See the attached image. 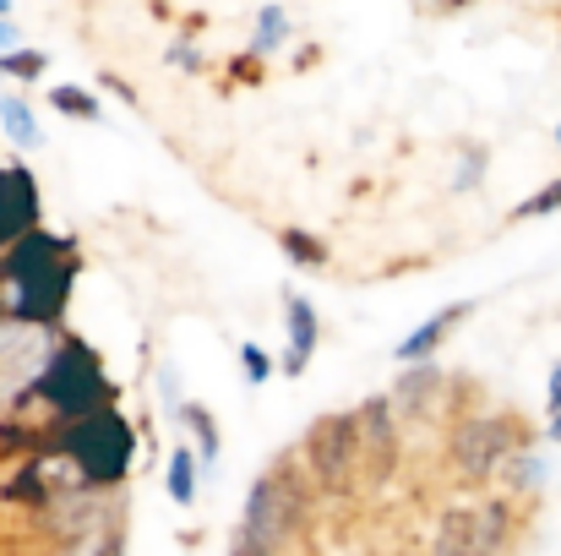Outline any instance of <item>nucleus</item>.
Here are the masks:
<instances>
[{
    "instance_id": "5",
    "label": "nucleus",
    "mask_w": 561,
    "mask_h": 556,
    "mask_svg": "<svg viewBox=\"0 0 561 556\" xmlns=\"http://www.w3.org/2000/svg\"><path fill=\"white\" fill-rule=\"evenodd\" d=\"M306 480L317 497H355V480H360V415L355 409H333V415H317L295 447Z\"/></svg>"
},
{
    "instance_id": "1",
    "label": "nucleus",
    "mask_w": 561,
    "mask_h": 556,
    "mask_svg": "<svg viewBox=\"0 0 561 556\" xmlns=\"http://www.w3.org/2000/svg\"><path fill=\"white\" fill-rule=\"evenodd\" d=\"M82 279V251L71 235L33 229L0 257V322L55 333L66 322L71 290Z\"/></svg>"
},
{
    "instance_id": "27",
    "label": "nucleus",
    "mask_w": 561,
    "mask_h": 556,
    "mask_svg": "<svg viewBox=\"0 0 561 556\" xmlns=\"http://www.w3.org/2000/svg\"><path fill=\"white\" fill-rule=\"evenodd\" d=\"M546 409H551V415H561V361L551 366V382H546Z\"/></svg>"
},
{
    "instance_id": "4",
    "label": "nucleus",
    "mask_w": 561,
    "mask_h": 556,
    "mask_svg": "<svg viewBox=\"0 0 561 556\" xmlns=\"http://www.w3.org/2000/svg\"><path fill=\"white\" fill-rule=\"evenodd\" d=\"M49 458H60L71 469L77 486L110 497L121 491V480L131 475V458H137V431L121 409H99L77 425H55V447Z\"/></svg>"
},
{
    "instance_id": "20",
    "label": "nucleus",
    "mask_w": 561,
    "mask_h": 556,
    "mask_svg": "<svg viewBox=\"0 0 561 556\" xmlns=\"http://www.w3.org/2000/svg\"><path fill=\"white\" fill-rule=\"evenodd\" d=\"M485 164H491V154L485 148H463V159H458V175H453V191H474L480 185V175H485Z\"/></svg>"
},
{
    "instance_id": "9",
    "label": "nucleus",
    "mask_w": 561,
    "mask_h": 556,
    "mask_svg": "<svg viewBox=\"0 0 561 556\" xmlns=\"http://www.w3.org/2000/svg\"><path fill=\"white\" fill-rule=\"evenodd\" d=\"M284 333H289V350H284V376H306L311 366V355H317V344H322V322H317V306H311V295H300V290H284Z\"/></svg>"
},
{
    "instance_id": "13",
    "label": "nucleus",
    "mask_w": 561,
    "mask_h": 556,
    "mask_svg": "<svg viewBox=\"0 0 561 556\" xmlns=\"http://www.w3.org/2000/svg\"><path fill=\"white\" fill-rule=\"evenodd\" d=\"M436 387H442V366H409L387 398H392V409H398V415H420V409H425V398H431Z\"/></svg>"
},
{
    "instance_id": "7",
    "label": "nucleus",
    "mask_w": 561,
    "mask_h": 556,
    "mask_svg": "<svg viewBox=\"0 0 561 556\" xmlns=\"http://www.w3.org/2000/svg\"><path fill=\"white\" fill-rule=\"evenodd\" d=\"M355 415H360V480L387 486L392 469H398V409H392L387 393H376Z\"/></svg>"
},
{
    "instance_id": "31",
    "label": "nucleus",
    "mask_w": 561,
    "mask_h": 556,
    "mask_svg": "<svg viewBox=\"0 0 561 556\" xmlns=\"http://www.w3.org/2000/svg\"><path fill=\"white\" fill-rule=\"evenodd\" d=\"M557 148H561V121H557Z\"/></svg>"
},
{
    "instance_id": "2",
    "label": "nucleus",
    "mask_w": 561,
    "mask_h": 556,
    "mask_svg": "<svg viewBox=\"0 0 561 556\" xmlns=\"http://www.w3.org/2000/svg\"><path fill=\"white\" fill-rule=\"evenodd\" d=\"M115 398H121V387L104 376L99 350H93L88 339H77V333H60L55 350L38 361L33 382H22V387L11 393L5 420H16L22 409L44 404V409H49V425H77V420H88V415H99V409H115Z\"/></svg>"
},
{
    "instance_id": "16",
    "label": "nucleus",
    "mask_w": 561,
    "mask_h": 556,
    "mask_svg": "<svg viewBox=\"0 0 561 556\" xmlns=\"http://www.w3.org/2000/svg\"><path fill=\"white\" fill-rule=\"evenodd\" d=\"M289 44V11L278 5V0H267L262 11H256V38H251V55H278Z\"/></svg>"
},
{
    "instance_id": "18",
    "label": "nucleus",
    "mask_w": 561,
    "mask_h": 556,
    "mask_svg": "<svg viewBox=\"0 0 561 556\" xmlns=\"http://www.w3.org/2000/svg\"><path fill=\"white\" fill-rule=\"evenodd\" d=\"M49 71V55L44 49H11V55H0V77H11V82H38Z\"/></svg>"
},
{
    "instance_id": "23",
    "label": "nucleus",
    "mask_w": 561,
    "mask_h": 556,
    "mask_svg": "<svg viewBox=\"0 0 561 556\" xmlns=\"http://www.w3.org/2000/svg\"><path fill=\"white\" fill-rule=\"evenodd\" d=\"M224 77H234V82H245V88H262V55H229L224 60Z\"/></svg>"
},
{
    "instance_id": "14",
    "label": "nucleus",
    "mask_w": 561,
    "mask_h": 556,
    "mask_svg": "<svg viewBox=\"0 0 561 556\" xmlns=\"http://www.w3.org/2000/svg\"><path fill=\"white\" fill-rule=\"evenodd\" d=\"M164 491H170L181 508H191V502H196V491H202V464H196V453H191L186 442H175V447H170V464H164Z\"/></svg>"
},
{
    "instance_id": "15",
    "label": "nucleus",
    "mask_w": 561,
    "mask_h": 556,
    "mask_svg": "<svg viewBox=\"0 0 561 556\" xmlns=\"http://www.w3.org/2000/svg\"><path fill=\"white\" fill-rule=\"evenodd\" d=\"M181 425L196 436V464H202V475H207V469L218 464V420H213V409H207V404H196V398H186Z\"/></svg>"
},
{
    "instance_id": "28",
    "label": "nucleus",
    "mask_w": 561,
    "mask_h": 556,
    "mask_svg": "<svg viewBox=\"0 0 561 556\" xmlns=\"http://www.w3.org/2000/svg\"><path fill=\"white\" fill-rule=\"evenodd\" d=\"M229 556H278V552H267V546H256V541L234 535V541H229Z\"/></svg>"
},
{
    "instance_id": "30",
    "label": "nucleus",
    "mask_w": 561,
    "mask_h": 556,
    "mask_svg": "<svg viewBox=\"0 0 561 556\" xmlns=\"http://www.w3.org/2000/svg\"><path fill=\"white\" fill-rule=\"evenodd\" d=\"M551 436H557V442H561V415H551Z\"/></svg>"
},
{
    "instance_id": "11",
    "label": "nucleus",
    "mask_w": 561,
    "mask_h": 556,
    "mask_svg": "<svg viewBox=\"0 0 561 556\" xmlns=\"http://www.w3.org/2000/svg\"><path fill=\"white\" fill-rule=\"evenodd\" d=\"M0 126H5V137H11L22 154H38V148H44L38 115H33V104H27L22 93H0Z\"/></svg>"
},
{
    "instance_id": "21",
    "label": "nucleus",
    "mask_w": 561,
    "mask_h": 556,
    "mask_svg": "<svg viewBox=\"0 0 561 556\" xmlns=\"http://www.w3.org/2000/svg\"><path fill=\"white\" fill-rule=\"evenodd\" d=\"M557 207H561V181H551V185H540L529 202H518L513 218H546V213H557Z\"/></svg>"
},
{
    "instance_id": "19",
    "label": "nucleus",
    "mask_w": 561,
    "mask_h": 556,
    "mask_svg": "<svg viewBox=\"0 0 561 556\" xmlns=\"http://www.w3.org/2000/svg\"><path fill=\"white\" fill-rule=\"evenodd\" d=\"M540 480H546V464H540V453L518 447V453L507 458V486H513V491H540Z\"/></svg>"
},
{
    "instance_id": "26",
    "label": "nucleus",
    "mask_w": 561,
    "mask_h": 556,
    "mask_svg": "<svg viewBox=\"0 0 561 556\" xmlns=\"http://www.w3.org/2000/svg\"><path fill=\"white\" fill-rule=\"evenodd\" d=\"M99 88H110L121 104H131V110H137V88H131V82H121L115 71H99Z\"/></svg>"
},
{
    "instance_id": "24",
    "label": "nucleus",
    "mask_w": 561,
    "mask_h": 556,
    "mask_svg": "<svg viewBox=\"0 0 561 556\" xmlns=\"http://www.w3.org/2000/svg\"><path fill=\"white\" fill-rule=\"evenodd\" d=\"M164 60H170V66H181V71H202V49H196L191 38H175V44L164 49Z\"/></svg>"
},
{
    "instance_id": "6",
    "label": "nucleus",
    "mask_w": 561,
    "mask_h": 556,
    "mask_svg": "<svg viewBox=\"0 0 561 556\" xmlns=\"http://www.w3.org/2000/svg\"><path fill=\"white\" fill-rule=\"evenodd\" d=\"M529 447L524 425L513 415H496V409H480V415H463L447 436V453H453V469L469 480V486H485L496 469H507V458Z\"/></svg>"
},
{
    "instance_id": "22",
    "label": "nucleus",
    "mask_w": 561,
    "mask_h": 556,
    "mask_svg": "<svg viewBox=\"0 0 561 556\" xmlns=\"http://www.w3.org/2000/svg\"><path fill=\"white\" fill-rule=\"evenodd\" d=\"M240 371H245V382H251V387H262L278 366H273V355H267L262 344H240Z\"/></svg>"
},
{
    "instance_id": "10",
    "label": "nucleus",
    "mask_w": 561,
    "mask_h": 556,
    "mask_svg": "<svg viewBox=\"0 0 561 556\" xmlns=\"http://www.w3.org/2000/svg\"><path fill=\"white\" fill-rule=\"evenodd\" d=\"M474 317V300H453L447 311H436V317H425L409 339H398V350H392V361H403V366H431V355L453 339V328L458 322H469Z\"/></svg>"
},
{
    "instance_id": "25",
    "label": "nucleus",
    "mask_w": 561,
    "mask_h": 556,
    "mask_svg": "<svg viewBox=\"0 0 561 556\" xmlns=\"http://www.w3.org/2000/svg\"><path fill=\"white\" fill-rule=\"evenodd\" d=\"M159 387H164V409L181 420V409H186V398H181V376H175V366H164V376H159Z\"/></svg>"
},
{
    "instance_id": "17",
    "label": "nucleus",
    "mask_w": 561,
    "mask_h": 556,
    "mask_svg": "<svg viewBox=\"0 0 561 556\" xmlns=\"http://www.w3.org/2000/svg\"><path fill=\"white\" fill-rule=\"evenodd\" d=\"M49 110H60V115H71V121H88V126H99V121H104L99 93H93V88H77V82L49 88Z\"/></svg>"
},
{
    "instance_id": "3",
    "label": "nucleus",
    "mask_w": 561,
    "mask_h": 556,
    "mask_svg": "<svg viewBox=\"0 0 561 556\" xmlns=\"http://www.w3.org/2000/svg\"><path fill=\"white\" fill-rule=\"evenodd\" d=\"M311 497L317 491H311L300 458L284 453L278 464H267L251 480L234 535H245V541H256V546H267V552H278V556H295L300 541H306V530H311Z\"/></svg>"
},
{
    "instance_id": "12",
    "label": "nucleus",
    "mask_w": 561,
    "mask_h": 556,
    "mask_svg": "<svg viewBox=\"0 0 561 556\" xmlns=\"http://www.w3.org/2000/svg\"><path fill=\"white\" fill-rule=\"evenodd\" d=\"M278 251L289 257V268H306V273H322V268H333V251H328V240L322 235H311V229H278Z\"/></svg>"
},
{
    "instance_id": "8",
    "label": "nucleus",
    "mask_w": 561,
    "mask_h": 556,
    "mask_svg": "<svg viewBox=\"0 0 561 556\" xmlns=\"http://www.w3.org/2000/svg\"><path fill=\"white\" fill-rule=\"evenodd\" d=\"M38 218H44V196H38L33 170L27 164H0V257L16 240H27L33 229H44Z\"/></svg>"
},
{
    "instance_id": "29",
    "label": "nucleus",
    "mask_w": 561,
    "mask_h": 556,
    "mask_svg": "<svg viewBox=\"0 0 561 556\" xmlns=\"http://www.w3.org/2000/svg\"><path fill=\"white\" fill-rule=\"evenodd\" d=\"M11 49H22V38H16V22H0V55H11Z\"/></svg>"
}]
</instances>
